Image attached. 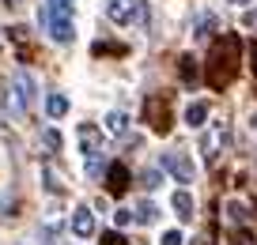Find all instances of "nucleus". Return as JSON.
I'll use <instances>...</instances> for the list:
<instances>
[{"label": "nucleus", "mask_w": 257, "mask_h": 245, "mask_svg": "<svg viewBox=\"0 0 257 245\" xmlns=\"http://www.w3.org/2000/svg\"><path fill=\"white\" fill-rule=\"evenodd\" d=\"M238 49H242L238 34H223V38L212 46V53H208V87L223 91L227 83L238 76Z\"/></svg>", "instance_id": "f257e3e1"}, {"label": "nucleus", "mask_w": 257, "mask_h": 245, "mask_svg": "<svg viewBox=\"0 0 257 245\" xmlns=\"http://www.w3.org/2000/svg\"><path fill=\"white\" fill-rule=\"evenodd\" d=\"M38 23L42 31H49L53 42H72L76 31H72V0H46V8L38 12Z\"/></svg>", "instance_id": "f03ea898"}, {"label": "nucleus", "mask_w": 257, "mask_h": 245, "mask_svg": "<svg viewBox=\"0 0 257 245\" xmlns=\"http://www.w3.org/2000/svg\"><path fill=\"white\" fill-rule=\"evenodd\" d=\"M106 16H110V23H144L148 12L140 0H110L106 4Z\"/></svg>", "instance_id": "7ed1b4c3"}, {"label": "nucleus", "mask_w": 257, "mask_h": 245, "mask_svg": "<svg viewBox=\"0 0 257 245\" xmlns=\"http://www.w3.org/2000/svg\"><path fill=\"white\" fill-rule=\"evenodd\" d=\"M144 121L155 128V132H163V136L170 132V106H167V98H163V95H152L144 102Z\"/></svg>", "instance_id": "20e7f679"}, {"label": "nucleus", "mask_w": 257, "mask_h": 245, "mask_svg": "<svg viewBox=\"0 0 257 245\" xmlns=\"http://www.w3.org/2000/svg\"><path fill=\"white\" fill-rule=\"evenodd\" d=\"M163 170H170L182 185L193 181V162H189V155H185V151H167V155H163Z\"/></svg>", "instance_id": "39448f33"}, {"label": "nucleus", "mask_w": 257, "mask_h": 245, "mask_svg": "<svg viewBox=\"0 0 257 245\" xmlns=\"http://www.w3.org/2000/svg\"><path fill=\"white\" fill-rule=\"evenodd\" d=\"M12 87H16L19 102H23L27 110H31V106H34V95H38V91H34V79H31V72H27V68H19L16 76H12Z\"/></svg>", "instance_id": "423d86ee"}, {"label": "nucleus", "mask_w": 257, "mask_h": 245, "mask_svg": "<svg viewBox=\"0 0 257 245\" xmlns=\"http://www.w3.org/2000/svg\"><path fill=\"white\" fill-rule=\"evenodd\" d=\"M125 189H128V170H125V162H113V166L106 170V192H110V196H121Z\"/></svg>", "instance_id": "0eeeda50"}, {"label": "nucleus", "mask_w": 257, "mask_h": 245, "mask_svg": "<svg viewBox=\"0 0 257 245\" xmlns=\"http://www.w3.org/2000/svg\"><path fill=\"white\" fill-rule=\"evenodd\" d=\"M72 234L76 237H91L95 234V215H91V207H76L72 211Z\"/></svg>", "instance_id": "6e6552de"}, {"label": "nucleus", "mask_w": 257, "mask_h": 245, "mask_svg": "<svg viewBox=\"0 0 257 245\" xmlns=\"http://www.w3.org/2000/svg\"><path fill=\"white\" fill-rule=\"evenodd\" d=\"M170 207L178 211V219H182V222H189V219H193V196H189L185 189H178L174 196H170Z\"/></svg>", "instance_id": "1a4fd4ad"}, {"label": "nucleus", "mask_w": 257, "mask_h": 245, "mask_svg": "<svg viewBox=\"0 0 257 245\" xmlns=\"http://www.w3.org/2000/svg\"><path fill=\"white\" fill-rule=\"evenodd\" d=\"M219 140L227 143V125H223V121L216 125V132H212V136H204V140H201V151H204V158H208V162L216 158V147H219Z\"/></svg>", "instance_id": "9d476101"}, {"label": "nucleus", "mask_w": 257, "mask_h": 245, "mask_svg": "<svg viewBox=\"0 0 257 245\" xmlns=\"http://www.w3.org/2000/svg\"><path fill=\"white\" fill-rule=\"evenodd\" d=\"M223 215H227V222H231V226H242V222L249 219V207L242 204V200H227V204H223Z\"/></svg>", "instance_id": "9b49d317"}, {"label": "nucleus", "mask_w": 257, "mask_h": 245, "mask_svg": "<svg viewBox=\"0 0 257 245\" xmlns=\"http://www.w3.org/2000/svg\"><path fill=\"white\" fill-rule=\"evenodd\" d=\"M80 143H83V155H98V128L95 125H80Z\"/></svg>", "instance_id": "f8f14e48"}, {"label": "nucleus", "mask_w": 257, "mask_h": 245, "mask_svg": "<svg viewBox=\"0 0 257 245\" xmlns=\"http://www.w3.org/2000/svg\"><path fill=\"white\" fill-rule=\"evenodd\" d=\"M204 117H208V102H189V110H185V125H189V128H201Z\"/></svg>", "instance_id": "ddd939ff"}, {"label": "nucleus", "mask_w": 257, "mask_h": 245, "mask_svg": "<svg viewBox=\"0 0 257 245\" xmlns=\"http://www.w3.org/2000/svg\"><path fill=\"white\" fill-rule=\"evenodd\" d=\"M106 132H113V136H125V132H128V117H125L121 110L106 113Z\"/></svg>", "instance_id": "4468645a"}, {"label": "nucleus", "mask_w": 257, "mask_h": 245, "mask_svg": "<svg viewBox=\"0 0 257 245\" xmlns=\"http://www.w3.org/2000/svg\"><path fill=\"white\" fill-rule=\"evenodd\" d=\"M46 113L49 117H64V113H68V98L64 95H49L46 98Z\"/></svg>", "instance_id": "2eb2a0df"}, {"label": "nucleus", "mask_w": 257, "mask_h": 245, "mask_svg": "<svg viewBox=\"0 0 257 245\" xmlns=\"http://www.w3.org/2000/svg\"><path fill=\"white\" fill-rule=\"evenodd\" d=\"M155 219H159V207H155L152 200H140V204H137V222L148 226V222H155Z\"/></svg>", "instance_id": "dca6fc26"}, {"label": "nucleus", "mask_w": 257, "mask_h": 245, "mask_svg": "<svg viewBox=\"0 0 257 245\" xmlns=\"http://www.w3.org/2000/svg\"><path fill=\"white\" fill-rule=\"evenodd\" d=\"M178 72H182V79H185V83H197V57H189V53H185L182 61H178Z\"/></svg>", "instance_id": "f3484780"}, {"label": "nucleus", "mask_w": 257, "mask_h": 245, "mask_svg": "<svg viewBox=\"0 0 257 245\" xmlns=\"http://www.w3.org/2000/svg\"><path fill=\"white\" fill-rule=\"evenodd\" d=\"M42 143H46L49 155H53V151H61V132H57V128H46V132H42Z\"/></svg>", "instance_id": "a211bd4d"}, {"label": "nucleus", "mask_w": 257, "mask_h": 245, "mask_svg": "<svg viewBox=\"0 0 257 245\" xmlns=\"http://www.w3.org/2000/svg\"><path fill=\"white\" fill-rule=\"evenodd\" d=\"M46 189L49 192H64V181H61V174H57L53 166H46Z\"/></svg>", "instance_id": "6ab92c4d"}, {"label": "nucleus", "mask_w": 257, "mask_h": 245, "mask_svg": "<svg viewBox=\"0 0 257 245\" xmlns=\"http://www.w3.org/2000/svg\"><path fill=\"white\" fill-rule=\"evenodd\" d=\"M159 245H182V230H167Z\"/></svg>", "instance_id": "aec40b11"}, {"label": "nucleus", "mask_w": 257, "mask_h": 245, "mask_svg": "<svg viewBox=\"0 0 257 245\" xmlns=\"http://www.w3.org/2000/svg\"><path fill=\"white\" fill-rule=\"evenodd\" d=\"M231 245H257L253 237L246 234V230H234V237H231Z\"/></svg>", "instance_id": "412c9836"}, {"label": "nucleus", "mask_w": 257, "mask_h": 245, "mask_svg": "<svg viewBox=\"0 0 257 245\" xmlns=\"http://www.w3.org/2000/svg\"><path fill=\"white\" fill-rule=\"evenodd\" d=\"M113 222H117V226H128V222H133V211H125V207L113 211Z\"/></svg>", "instance_id": "4be33fe9"}, {"label": "nucleus", "mask_w": 257, "mask_h": 245, "mask_svg": "<svg viewBox=\"0 0 257 245\" xmlns=\"http://www.w3.org/2000/svg\"><path fill=\"white\" fill-rule=\"evenodd\" d=\"M102 245H125V237H121L117 230H110V234H102Z\"/></svg>", "instance_id": "5701e85b"}, {"label": "nucleus", "mask_w": 257, "mask_h": 245, "mask_svg": "<svg viewBox=\"0 0 257 245\" xmlns=\"http://www.w3.org/2000/svg\"><path fill=\"white\" fill-rule=\"evenodd\" d=\"M144 185H148V189H155V185H159V170H148V174H144Z\"/></svg>", "instance_id": "b1692460"}, {"label": "nucleus", "mask_w": 257, "mask_h": 245, "mask_svg": "<svg viewBox=\"0 0 257 245\" xmlns=\"http://www.w3.org/2000/svg\"><path fill=\"white\" fill-rule=\"evenodd\" d=\"M242 23H246L249 31H257V8H253V12H246V16H242Z\"/></svg>", "instance_id": "393cba45"}, {"label": "nucleus", "mask_w": 257, "mask_h": 245, "mask_svg": "<svg viewBox=\"0 0 257 245\" xmlns=\"http://www.w3.org/2000/svg\"><path fill=\"white\" fill-rule=\"evenodd\" d=\"M249 64H253V76H257V42L249 46Z\"/></svg>", "instance_id": "a878e982"}, {"label": "nucleus", "mask_w": 257, "mask_h": 245, "mask_svg": "<svg viewBox=\"0 0 257 245\" xmlns=\"http://www.w3.org/2000/svg\"><path fill=\"white\" fill-rule=\"evenodd\" d=\"M231 4H238V8H242V4H249V0H231Z\"/></svg>", "instance_id": "bb28decb"}, {"label": "nucleus", "mask_w": 257, "mask_h": 245, "mask_svg": "<svg viewBox=\"0 0 257 245\" xmlns=\"http://www.w3.org/2000/svg\"><path fill=\"white\" fill-rule=\"evenodd\" d=\"M201 245H216V241H212V237H204V241H201Z\"/></svg>", "instance_id": "cd10ccee"}]
</instances>
